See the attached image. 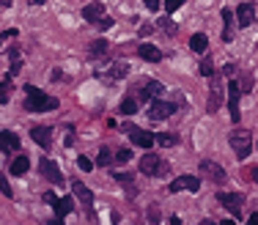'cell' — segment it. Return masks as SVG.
Listing matches in <instances>:
<instances>
[{
	"mask_svg": "<svg viewBox=\"0 0 258 225\" xmlns=\"http://www.w3.org/2000/svg\"><path fill=\"white\" fill-rule=\"evenodd\" d=\"M25 110L31 113H47V110H58V99L55 96H47L44 91H39L36 85H25Z\"/></svg>",
	"mask_w": 258,
	"mask_h": 225,
	"instance_id": "1",
	"label": "cell"
},
{
	"mask_svg": "<svg viewBox=\"0 0 258 225\" xmlns=\"http://www.w3.org/2000/svg\"><path fill=\"white\" fill-rule=\"evenodd\" d=\"M228 143H231L233 154H236L239 159L250 157V151H253V135H250L247 129H233L231 137H228Z\"/></svg>",
	"mask_w": 258,
	"mask_h": 225,
	"instance_id": "2",
	"label": "cell"
},
{
	"mask_svg": "<svg viewBox=\"0 0 258 225\" xmlns=\"http://www.w3.org/2000/svg\"><path fill=\"white\" fill-rule=\"evenodd\" d=\"M140 170L146 173V176H165L168 173V162L162 157H157V154H146L143 159H140Z\"/></svg>",
	"mask_w": 258,
	"mask_h": 225,
	"instance_id": "3",
	"label": "cell"
},
{
	"mask_svg": "<svg viewBox=\"0 0 258 225\" xmlns=\"http://www.w3.org/2000/svg\"><path fill=\"white\" fill-rule=\"evenodd\" d=\"M173 113H176V105H173V102H165V99H151V105H149V118H151V121L171 118Z\"/></svg>",
	"mask_w": 258,
	"mask_h": 225,
	"instance_id": "4",
	"label": "cell"
},
{
	"mask_svg": "<svg viewBox=\"0 0 258 225\" xmlns=\"http://www.w3.org/2000/svg\"><path fill=\"white\" fill-rule=\"evenodd\" d=\"M217 200H220V203L225 206V209L231 211L236 220L242 217V203H244V198H242L239 192H220V195H217Z\"/></svg>",
	"mask_w": 258,
	"mask_h": 225,
	"instance_id": "5",
	"label": "cell"
},
{
	"mask_svg": "<svg viewBox=\"0 0 258 225\" xmlns=\"http://www.w3.org/2000/svg\"><path fill=\"white\" fill-rule=\"evenodd\" d=\"M171 192H198V189H201V178L198 176H179V178H173L171 181Z\"/></svg>",
	"mask_w": 258,
	"mask_h": 225,
	"instance_id": "6",
	"label": "cell"
},
{
	"mask_svg": "<svg viewBox=\"0 0 258 225\" xmlns=\"http://www.w3.org/2000/svg\"><path fill=\"white\" fill-rule=\"evenodd\" d=\"M126 132H129V137H132V143L140 148H151L157 143V135H151V132H146V129H138V126H132V124H126Z\"/></svg>",
	"mask_w": 258,
	"mask_h": 225,
	"instance_id": "7",
	"label": "cell"
},
{
	"mask_svg": "<svg viewBox=\"0 0 258 225\" xmlns=\"http://www.w3.org/2000/svg\"><path fill=\"white\" fill-rule=\"evenodd\" d=\"M39 173H42L47 181H52V184H63V173H61V168H58L52 159H39Z\"/></svg>",
	"mask_w": 258,
	"mask_h": 225,
	"instance_id": "8",
	"label": "cell"
},
{
	"mask_svg": "<svg viewBox=\"0 0 258 225\" xmlns=\"http://www.w3.org/2000/svg\"><path fill=\"white\" fill-rule=\"evenodd\" d=\"M228 107H231V121L236 124V121L242 118V110H239V85H236V80H231V83H228Z\"/></svg>",
	"mask_w": 258,
	"mask_h": 225,
	"instance_id": "9",
	"label": "cell"
},
{
	"mask_svg": "<svg viewBox=\"0 0 258 225\" xmlns=\"http://www.w3.org/2000/svg\"><path fill=\"white\" fill-rule=\"evenodd\" d=\"M253 22H255V6L253 3L236 6V25L239 28H250Z\"/></svg>",
	"mask_w": 258,
	"mask_h": 225,
	"instance_id": "10",
	"label": "cell"
},
{
	"mask_svg": "<svg viewBox=\"0 0 258 225\" xmlns=\"http://www.w3.org/2000/svg\"><path fill=\"white\" fill-rule=\"evenodd\" d=\"M201 173L206 178H212V181H217V184L225 181V170H222L217 162H212V159H203V162H201Z\"/></svg>",
	"mask_w": 258,
	"mask_h": 225,
	"instance_id": "11",
	"label": "cell"
},
{
	"mask_svg": "<svg viewBox=\"0 0 258 225\" xmlns=\"http://www.w3.org/2000/svg\"><path fill=\"white\" fill-rule=\"evenodd\" d=\"M31 137H33V143H36V146H42V148H50L52 146V129H50V126H33Z\"/></svg>",
	"mask_w": 258,
	"mask_h": 225,
	"instance_id": "12",
	"label": "cell"
},
{
	"mask_svg": "<svg viewBox=\"0 0 258 225\" xmlns=\"http://www.w3.org/2000/svg\"><path fill=\"white\" fill-rule=\"evenodd\" d=\"M220 107H222V91H220L217 77L212 74V91H209V105H206V110H209V113H217Z\"/></svg>",
	"mask_w": 258,
	"mask_h": 225,
	"instance_id": "13",
	"label": "cell"
},
{
	"mask_svg": "<svg viewBox=\"0 0 258 225\" xmlns=\"http://www.w3.org/2000/svg\"><path fill=\"white\" fill-rule=\"evenodd\" d=\"M0 148H3L6 154H14L17 148H20V137H17L11 129H3L0 132Z\"/></svg>",
	"mask_w": 258,
	"mask_h": 225,
	"instance_id": "14",
	"label": "cell"
},
{
	"mask_svg": "<svg viewBox=\"0 0 258 225\" xmlns=\"http://www.w3.org/2000/svg\"><path fill=\"white\" fill-rule=\"evenodd\" d=\"M140 94H143V99H146V102H149V99H160V96L165 94V85L157 83V80H149V83L140 88Z\"/></svg>",
	"mask_w": 258,
	"mask_h": 225,
	"instance_id": "15",
	"label": "cell"
},
{
	"mask_svg": "<svg viewBox=\"0 0 258 225\" xmlns=\"http://www.w3.org/2000/svg\"><path fill=\"white\" fill-rule=\"evenodd\" d=\"M52 209H55V214H58V220H63L66 214H72L74 211V198H55V203H52Z\"/></svg>",
	"mask_w": 258,
	"mask_h": 225,
	"instance_id": "16",
	"label": "cell"
},
{
	"mask_svg": "<svg viewBox=\"0 0 258 225\" xmlns=\"http://www.w3.org/2000/svg\"><path fill=\"white\" fill-rule=\"evenodd\" d=\"M138 55L143 58V61H149V63H160V61H162V53L154 47V44H140V47H138Z\"/></svg>",
	"mask_w": 258,
	"mask_h": 225,
	"instance_id": "17",
	"label": "cell"
},
{
	"mask_svg": "<svg viewBox=\"0 0 258 225\" xmlns=\"http://www.w3.org/2000/svg\"><path fill=\"white\" fill-rule=\"evenodd\" d=\"M104 17V6L102 3H88L83 9V20L85 22H99Z\"/></svg>",
	"mask_w": 258,
	"mask_h": 225,
	"instance_id": "18",
	"label": "cell"
},
{
	"mask_svg": "<svg viewBox=\"0 0 258 225\" xmlns=\"http://www.w3.org/2000/svg\"><path fill=\"white\" fill-rule=\"evenodd\" d=\"M72 189H74V198H80L88 209H91V203H93V192H91V189H88L83 181H72Z\"/></svg>",
	"mask_w": 258,
	"mask_h": 225,
	"instance_id": "19",
	"label": "cell"
},
{
	"mask_svg": "<svg viewBox=\"0 0 258 225\" xmlns=\"http://www.w3.org/2000/svg\"><path fill=\"white\" fill-rule=\"evenodd\" d=\"M28 168H31V159L25 157V154H20V157L14 159V162L9 165V170H11V176H25Z\"/></svg>",
	"mask_w": 258,
	"mask_h": 225,
	"instance_id": "20",
	"label": "cell"
},
{
	"mask_svg": "<svg viewBox=\"0 0 258 225\" xmlns=\"http://www.w3.org/2000/svg\"><path fill=\"white\" fill-rule=\"evenodd\" d=\"M222 22H225L222 42H231V39H233V11H231V9H222Z\"/></svg>",
	"mask_w": 258,
	"mask_h": 225,
	"instance_id": "21",
	"label": "cell"
},
{
	"mask_svg": "<svg viewBox=\"0 0 258 225\" xmlns=\"http://www.w3.org/2000/svg\"><path fill=\"white\" fill-rule=\"evenodd\" d=\"M206 47H209L206 33H195V36L190 39V50H192V53H206Z\"/></svg>",
	"mask_w": 258,
	"mask_h": 225,
	"instance_id": "22",
	"label": "cell"
},
{
	"mask_svg": "<svg viewBox=\"0 0 258 225\" xmlns=\"http://www.w3.org/2000/svg\"><path fill=\"white\" fill-rule=\"evenodd\" d=\"M126 72H129V63L118 61V63H113V66H110L107 80H121V77H126Z\"/></svg>",
	"mask_w": 258,
	"mask_h": 225,
	"instance_id": "23",
	"label": "cell"
},
{
	"mask_svg": "<svg viewBox=\"0 0 258 225\" xmlns=\"http://www.w3.org/2000/svg\"><path fill=\"white\" fill-rule=\"evenodd\" d=\"M157 143L160 146H165V148H171L179 143V135H173V132H162V135H157Z\"/></svg>",
	"mask_w": 258,
	"mask_h": 225,
	"instance_id": "24",
	"label": "cell"
},
{
	"mask_svg": "<svg viewBox=\"0 0 258 225\" xmlns=\"http://www.w3.org/2000/svg\"><path fill=\"white\" fill-rule=\"evenodd\" d=\"M9 99H11V77H6L0 83V105H6Z\"/></svg>",
	"mask_w": 258,
	"mask_h": 225,
	"instance_id": "25",
	"label": "cell"
},
{
	"mask_svg": "<svg viewBox=\"0 0 258 225\" xmlns=\"http://www.w3.org/2000/svg\"><path fill=\"white\" fill-rule=\"evenodd\" d=\"M104 53H107V42H104V39H96V42L91 44V55L93 58H102Z\"/></svg>",
	"mask_w": 258,
	"mask_h": 225,
	"instance_id": "26",
	"label": "cell"
},
{
	"mask_svg": "<svg viewBox=\"0 0 258 225\" xmlns=\"http://www.w3.org/2000/svg\"><path fill=\"white\" fill-rule=\"evenodd\" d=\"M135 110H138V102H135L132 96H126V99L121 102V113H124V115H132Z\"/></svg>",
	"mask_w": 258,
	"mask_h": 225,
	"instance_id": "27",
	"label": "cell"
},
{
	"mask_svg": "<svg viewBox=\"0 0 258 225\" xmlns=\"http://www.w3.org/2000/svg\"><path fill=\"white\" fill-rule=\"evenodd\" d=\"M96 162L102 165V168H104V165H113V162H115L113 154H110V148H102V151H99V159H96Z\"/></svg>",
	"mask_w": 258,
	"mask_h": 225,
	"instance_id": "28",
	"label": "cell"
},
{
	"mask_svg": "<svg viewBox=\"0 0 258 225\" xmlns=\"http://www.w3.org/2000/svg\"><path fill=\"white\" fill-rule=\"evenodd\" d=\"M157 25H160L162 31L168 33V36H173V33H176V25H173V22H171V17H162V20L157 22Z\"/></svg>",
	"mask_w": 258,
	"mask_h": 225,
	"instance_id": "29",
	"label": "cell"
},
{
	"mask_svg": "<svg viewBox=\"0 0 258 225\" xmlns=\"http://www.w3.org/2000/svg\"><path fill=\"white\" fill-rule=\"evenodd\" d=\"M113 178L118 184H124V187H129V192H135V189H132V176H129V173H115Z\"/></svg>",
	"mask_w": 258,
	"mask_h": 225,
	"instance_id": "30",
	"label": "cell"
},
{
	"mask_svg": "<svg viewBox=\"0 0 258 225\" xmlns=\"http://www.w3.org/2000/svg\"><path fill=\"white\" fill-rule=\"evenodd\" d=\"M77 168L83 170V173H91V170H93V162H91L88 157H77Z\"/></svg>",
	"mask_w": 258,
	"mask_h": 225,
	"instance_id": "31",
	"label": "cell"
},
{
	"mask_svg": "<svg viewBox=\"0 0 258 225\" xmlns=\"http://www.w3.org/2000/svg\"><path fill=\"white\" fill-rule=\"evenodd\" d=\"M0 192H3L6 198H11V195H14V189H11V184L6 181V176H0Z\"/></svg>",
	"mask_w": 258,
	"mask_h": 225,
	"instance_id": "32",
	"label": "cell"
},
{
	"mask_svg": "<svg viewBox=\"0 0 258 225\" xmlns=\"http://www.w3.org/2000/svg\"><path fill=\"white\" fill-rule=\"evenodd\" d=\"M181 6H184V0H168V3H165V11H168V14H173V11H179Z\"/></svg>",
	"mask_w": 258,
	"mask_h": 225,
	"instance_id": "33",
	"label": "cell"
},
{
	"mask_svg": "<svg viewBox=\"0 0 258 225\" xmlns=\"http://www.w3.org/2000/svg\"><path fill=\"white\" fill-rule=\"evenodd\" d=\"M129 159H132V151H129V148H121V151L115 154V162H129Z\"/></svg>",
	"mask_w": 258,
	"mask_h": 225,
	"instance_id": "34",
	"label": "cell"
},
{
	"mask_svg": "<svg viewBox=\"0 0 258 225\" xmlns=\"http://www.w3.org/2000/svg\"><path fill=\"white\" fill-rule=\"evenodd\" d=\"M201 74H203V77H212V74H214L212 61H203V63H201Z\"/></svg>",
	"mask_w": 258,
	"mask_h": 225,
	"instance_id": "35",
	"label": "cell"
},
{
	"mask_svg": "<svg viewBox=\"0 0 258 225\" xmlns=\"http://www.w3.org/2000/svg\"><path fill=\"white\" fill-rule=\"evenodd\" d=\"M96 25L102 28V31H107V28H113V20H110V17H102V20H99Z\"/></svg>",
	"mask_w": 258,
	"mask_h": 225,
	"instance_id": "36",
	"label": "cell"
},
{
	"mask_svg": "<svg viewBox=\"0 0 258 225\" xmlns=\"http://www.w3.org/2000/svg\"><path fill=\"white\" fill-rule=\"evenodd\" d=\"M146 6H149V11H157L160 9V0H146Z\"/></svg>",
	"mask_w": 258,
	"mask_h": 225,
	"instance_id": "37",
	"label": "cell"
},
{
	"mask_svg": "<svg viewBox=\"0 0 258 225\" xmlns=\"http://www.w3.org/2000/svg\"><path fill=\"white\" fill-rule=\"evenodd\" d=\"M44 200L52 206V203H55V192H44Z\"/></svg>",
	"mask_w": 258,
	"mask_h": 225,
	"instance_id": "38",
	"label": "cell"
},
{
	"mask_svg": "<svg viewBox=\"0 0 258 225\" xmlns=\"http://www.w3.org/2000/svg\"><path fill=\"white\" fill-rule=\"evenodd\" d=\"M250 225H258V211H255V214H250Z\"/></svg>",
	"mask_w": 258,
	"mask_h": 225,
	"instance_id": "39",
	"label": "cell"
},
{
	"mask_svg": "<svg viewBox=\"0 0 258 225\" xmlns=\"http://www.w3.org/2000/svg\"><path fill=\"white\" fill-rule=\"evenodd\" d=\"M42 3H47V0H31V6H42Z\"/></svg>",
	"mask_w": 258,
	"mask_h": 225,
	"instance_id": "40",
	"label": "cell"
},
{
	"mask_svg": "<svg viewBox=\"0 0 258 225\" xmlns=\"http://www.w3.org/2000/svg\"><path fill=\"white\" fill-rule=\"evenodd\" d=\"M253 178H255V181H258V168H255V170H253Z\"/></svg>",
	"mask_w": 258,
	"mask_h": 225,
	"instance_id": "41",
	"label": "cell"
}]
</instances>
